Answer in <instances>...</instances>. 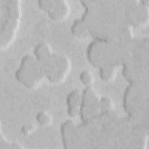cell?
Wrapping results in <instances>:
<instances>
[{
    "mask_svg": "<svg viewBox=\"0 0 149 149\" xmlns=\"http://www.w3.org/2000/svg\"><path fill=\"white\" fill-rule=\"evenodd\" d=\"M40 63L45 79L53 84L63 82L70 73L72 67L68 56L55 51Z\"/></svg>",
    "mask_w": 149,
    "mask_h": 149,
    "instance_id": "5",
    "label": "cell"
},
{
    "mask_svg": "<svg viewBox=\"0 0 149 149\" xmlns=\"http://www.w3.org/2000/svg\"><path fill=\"white\" fill-rule=\"evenodd\" d=\"M79 80L84 87H89L93 84L94 76L91 71L84 70L79 73Z\"/></svg>",
    "mask_w": 149,
    "mask_h": 149,
    "instance_id": "16",
    "label": "cell"
},
{
    "mask_svg": "<svg viewBox=\"0 0 149 149\" xmlns=\"http://www.w3.org/2000/svg\"><path fill=\"white\" fill-rule=\"evenodd\" d=\"M98 95L92 86L85 87L81 91V101L79 116L83 122L95 119L101 112Z\"/></svg>",
    "mask_w": 149,
    "mask_h": 149,
    "instance_id": "7",
    "label": "cell"
},
{
    "mask_svg": "<svg viewBox=\"0 0 149 149\" xmlns=\"http://www.w3.org/2000/svg\"><path fill=\"white\" fill-rule=\"evenodd\" d=\"M115 104L112 99L109 97H100V108L101 112L107 113L111 112L114 108Z\"/></svg>",
    "mask_w": 149,
    "mask_h": 149,
    "instance_id": "15",
    "label": "cell"
},
{
    "mask_svg": "<svg viewBox=\"0 0 149 149\" xmlns=\"http://www.w3.org/2000/svg\"><path fill=\"white\" fill-rule=\"evenodd\" d=\"M35 119L40 126L43 127L50 126L53 121L52 115L47 111H40L38 112L36 115Z\"/></svg>",
    "mask_w": 149,
    "mask_h": 149,
    "instance_id": "14",
    "label": "cell"
},
{
    "mask_svg": "<svg viewBox=\"0 0 149 149\" xmlns=\"http://www.w3.org/2000/svg\"><path fill=\"white\" fill-rule=\"evenodd\" d=\"M16 81L27 89L38 87L45 79L40 62L32 54L24 55L14 72Z\"/></svg>",
    "mask_w": 149,
    "mask_h": 149,
    "instance_id": "4",
    "label": "cell"
},
{
    "mask_svg": "<svg viewBox=\"0 0 149 149\" xmlns=\"http://www.w3.org/2000/svg\"><path fill=\"white\" fill-rule=\"evenodd\" d=\"M129 2L81 1L84 8L81 19L90 34L94 39L120 44L129 39L131 36V26L128 23Z\"/></svg>",
    "mask_w": 149,
    "mask_h": 149,
    "instance_id": "1",
    "label": "cell"
},
{
    "mask_svg": "<svg viewBox=\"0 0 149 149\" xmlns=\"http://www.w3.org/2000/svg\"><path fill=\"white\" fill-rule=\"evenodd\" d=\"M98 75L100 79L104 82L112 81L116 75L115 66H107L98 68Z\"/></svg>",
    "mask_w": 149,
    "mask_h": 149,
    "instance_id": "13",
    "label": "cell"
},
{
    "mask_svg": "<svg viewBox=\"0 0 149 149\" xmlns=\"http://www.w3.org/2000/svg\"><path fill=\"white\" fill-rule=\"evenodd\" d=\"M22 17V1L0 0V49L6 50L14 42Z\"/></svg>",
    "mask_w": 149,
    "mask_h": 149,
    "instance_id": "2",
    "label": "cell"
},
{
    "mask_svg": "<svg viewBox=\"0 0 149 149\" xmlns=\"http://www.w3.org/2000/svg\"><path fill=\"white\" fill-rule=\"evenodd\" d=\"M122 104L129 116L134 117L142 111L144 107V91L140 82L130 83L125 88Z\"/></svg>",
    "mask_w": 149,
    "mask_h": 149,
    "instance_id": "6",
    "label": "cell"
},
{
    "mask_svg": "<svg viewBox=\"0 0 149 149\" xmlns=\"http://www.w3.org/2000/svg\"><path fill=\"white\" fill-rule=\"evenodd\" d=\"M88 62L93 66H115L126 60L120 44L104 40L94 39L86 49Z\"/></svg>",
    "mask_w": 149,
    "mask_h": 149,
    "instance_id": "3",
    "label": "cell"
},
{
    "mask_svg": "<svg viewBox=\"0 0 149 149\" xmlns=\"http://www.w3.org/2000/svg\"><path fill=\"white\" fill-rule=\"evenodd\" d=\"M71 34L79 40H83L88 37L90 32L81 19H76L73 21L70 27Z\"/></svg>",
    "mask_w": 149,
    "mask_h": 149,
    "instance_id": "11",
    "label": "cell"
},
{
    "mask_svg": "<svg viewBox=\"0 0 149 149\" xmlns=\"http://www.w3.org/2000/svg\"><path fill=\"white\" fill-rule=\"evenodd\" d=\"M0 149H15V148H23L24 147L22 144L13 142L9 140L5 135L1 131L0 133Z\"/></svg>",
    "mask_w": 149,
    "mask_h": 149,
    "instance_id": "17",
    "label": "cell"
},
{
    "mask_svg": "<svg viewBox=\"0 0 149 149\" xmlns=\"http://www.w3.org/2000/svg\"><path fill=\"white\" fill-rule=\"evenodd\" d=\"M37 4L51 20L55 22L65 20L70 13V4L66 0H40Z\"/></svg>",
    "mask_w": 149,
    "mask_h": 149,
    "instance_id": "8",
    "label": "cell"
},
{
    "mask_svg": "<svg viewBox=\"0 0 149 149\" xmlns=\"http://www.w3.org/2000/svg\"><path fill=\"white\" fill-rule=\"evenodd\" d=\"M81 101V91L74 89L70 91L66 95L65 104L68 115L72 118L79 115Z\"/></svg>",
    "mask_w": 149,
    "mask_h": 149,
    "instance_id": "10",
    "label": "cell"
},
{
    "mask_svg": "<svg viewBox=\"0 0 149 149\" xmlns=\"http://www.w3.org/2000/svg\"><path fill=\"white\" fill-rule=\"evenodd\" d=\"M37 129L34 123H27L22 125L20 127V133L24 136H29L33 134Z\"/></svg>",
    "mask_w": 149,
    "mask_h": 149,
    "instance_id": "18",
    "label": "cell"
},
{
    "mask_svg": "<svg viewBox=\"0 0 149 149\" xmlns=\"http://www.w3.org/2000/svg\"><path fill=\"white\" fill-rule=\"evenodd\" d=\"M76 125L70 119L64 120L60 125V135L63 147L73 148L78 141Z\"/></svg>",
    "mask_w": 149,
    "mask_h": 149,
    "instance_id": "9",
    "label": "cell"
},
{
    "mask_svg": "<svg viewBox=\"0 0 149 149\" xmlns=\"http://www.w3.org/2000/svg\"><path fill=\"white\" fill-rule=\"evenodd\" d=\"M54 51L51 46L48 42L42 41L36 45L33 51V55L36 59L41 63Z\"/></svg>",
    "mask_w": 149,
    "mask_h": 149,
    "instance_id": "12",
    "label": "cell"
}]
</instances>
